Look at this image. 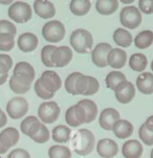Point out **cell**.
Wrapping results in <instances>:
<instances>
[{
    "label": "cell",
    "mask_w": 153,
    "mask_h": 158,
    "mask_svg": "<svg viewBox=\"0 0 153 158\" xmlns=\"http://www.w3.org/2000/svg\"><path fill=\"white\" fill-rule=\"evenodd\" d=\"M134 44L139 49L148 48L153 44V31H141L134 39Z\"/></svg>",
    "instance_id": "cell-29"
},
{
    "label": "cell",
    "mask_w": 153,
    "mask_h": 158,
    "mask_svg": "<svg viewBox=\"0 0 153 158\" xmlns=\"http://www.w3.org/2000/svg\"><path fill=\"white\" fill-rule=\"evenodd\" d=\"M96 152L103 158H112L119 153V146L112 139L104 138L96 144Z\"/></svg>",
    "instance_id": "cell-14"
},
{
    "label": "cell",
    "mask_w": 153,
    "mask_h": 158,
    "mask_svg": "<svg viewBox=\"0 0 153 158\" xmlns=\"http://www.w3.org/2000/svg\"><path fill=\"white\" fill-rule=\"evenodd\" d=\"M122 152L125 158H139L143 154V146L135 139H130L123 144Z\"/></svg>",
    "instance_id": "cell-19"
},
{
    "label": "cell",
    "mask_w": 153,
    "mask_h": 158,
    "mask_svg": "<svg viewBox=\"0 0 153 158\" xmlns=\"http://www.w3.org/2000/svg\"><path fill=\"white\" fill-rule=\"evenodd\" d=\"M72 59V52L68 46L57 47L52 56L53 67H64L70 63Z\"/></svg>",
    "instance_id": "cell-13"
},
{
    "label": "cell",
    "mask_w": 153,
    "mask_h": 158,
    "mask_svg": "<svg viewBox=\"0 0 153 158\" xmlns=\"http://www.w3.org/2000/svg\"><path fill=\"white\" fill-rule=\"evenodd\" d=\"M49 158H71V152L67 147L56 144L48 150Z\"/></svg>",
    "instance_id": "cell-32"
},
{
    "label": "cell",
    "mask_w": 153,
    "mask_h": 158,
    "mask_svg": "<svg viewBox=\"0 0 153 158\" xmlns=\"http://www.w3.org/2000/svg\"><path fill=\"white\" fill-rule=\"evenodd\" d=\"M37 122H39V119L37 118L36 116H33V115H32V116H28L26 118H24L22 120V123H21V131H22L25 135H28L29 128Z\"/></svg>",
    "instance_id": "cell-41"
},
{
    "label": "cell",
    "mask_w": 153,
    "mask_h": 158,
    "mask_svg": "<svg viewBox=\"0 0 153 158\" xmlns=\"http://www.w3.org/2000/svg\"><path fill=\"white\" fill-rule=\"evenodd\" d=\"M57 46L55 45H46L42 48L41 50V61L46 67H53V64L52 62V56Z\"/></svg>",
    "instance_id": "cell-34"
},
{
    "label": "cell",
    "mask_w": 153,
    "mask_h": 158,
    "mask_svg": "<svg viewBox=\"0 0 153 158\" xmlns=\"http://www.w3.org/2000/svg\"><path fill=\"white\" fill-rule=\"evenodd\" d=\"M121 1H122L124 4H130L133 2V0H121Z\"/></svg>",
    "instance_id": "cell-52"
},
{
    "label": "cell",
    "mask_w": 153,
    "mask_h": 158,
    "mask_svg": "<svg viewBox=\"0 0 153 158\" xmlns=\"http://www.w3.org/2000/svg\"><path fill=\"white\" fill-rule=\"evenodd\" d=\"M113 40L119 46L128 47L132 43V36L126 28H117L113 34Z\"/></svg>",
    "instance_id": "cell-26"
},
{
    "label": "cell",
    "mask_w": 153,
    "mask_h": 158,
    "mask_svg": "<svg viewBox=\"0 0 153 158\" xmlns=\"http://www.w3.org/2000/svg\"><path fill=\"white\" fill-rule=\"evenodd\" d=\"M114 135L117 138L126 139L130 137L133 133V126L130 122L125 119H120L114 124L113 128H112Z\"/></svg>",
    "instance_id": "cell-21"
},
{
    "label": "cell",
    "mask_w": 153,
    "mask_h": 158,
    "mask_svg": "<svg viewBox=\"0 0 153 158\" xmlns=\"http://www.w3.org/2000/svg\"><path fill=\"white\" fill-rule=\"evenodd\" d=\"M13 77H14L18 83L23 85V86H31L32 83L34 81V79H32V77L24 76V74H20V73H14L13 74Z\"/></svg>",
    "instance_id": "cell-43"
},
{
    "label": "cell",
    "mask_w": 153,
    "mask_h": 158,
    "mask_svg": "<svg viewBox=\"0 0 153 158\" xmlns=\"http://www.w3.org/2000/svg\"><path fill=\"white\" fill-rule=\"evenodd\" d=\"M7 77H9V74H1L0 73V85L4 84V83L6 82Z\"/></svg>",
    "instance_id": "cell-49"
},
{
    "label": "cell",
    "mask_w": 153,
    "mask_h": 158,
    "mask_svg": "<svg viewBox=\"0 0 153 158\" xmlns=\"http://www.w3.org/2000/svg\"><path fill=\"white\" fill-rule=\"evenodd\" d=\"M138 10L147 15L153 14V0H141L138 2Z\"/></svg>",
    "instance_id": "cell-42"
},
{
    "label": "cell",
    "mask_w": 153,
    "mask_h": 158,
    "mask_svg": "<svg viewBox=\"0 0 153 158\" xmlns=\"http://www.w3.org/2000/svg\"><path fill=\"white\" fill-rule=\"evenodd\" d=\"M70 133H71V131L68 127H66V126H64V125H59L53 130L52 137L53 139V141H56V143H64L69 140V138H70Z\"/></svg>",
    "instance_id": "cell-28"
},
{
    "label": "cell",
    "mask_w": 153,
    "mask_h": 158,
    "mask_svg": "<svg viewBox=\"0 0 153 158\" xmlns=\"http://www.w3.org/2000/svg\"><path fill=\"white\" fill-rule=\"evenodd\" d=\"M9 71H10V69L7 68V66L4 65V64L0 61V73L1 74H9Z\"/></svg>",
    "instance_id": "cell-48"
},
{
    "label": "cell",
    "mask_w": 153,
    "mask_h": 158,
    "mask_svg": "<svg viewBox=\"0 0 153 158\" xmlns=\"http://www.w3.org/2000/svg\"><path fill=\"white\" fill-rule=\"evenodd\" d=\"M120 20L123 26L130 29H135L142 23V13L138 7L127 5L121 10Z\"/></svg>",
    "instance_id": "cell-5"
},
{
    "label": "cell",
    "mask_w": 153,
    "mask_h": 158,
    "mask_svg": "<svg viewBox=\"0 0 153 158\" xmlns=\"http://www.w3.org/2000/svg\"><path fill=\"white\" fill-rule=\"evenodd\" d=\"M127 62V53L120 48H112L108 56V65L110 67L120 69L125 66Z\"/></svg>",
    "instance_id": "cell-20"
},
{
    "label": "cell",
    "mask_w": 153,
    "mask_h": 158,
    "mask_svg": "<svg viewBox=\"0 0 153 158\" xmlns=\"http://www.w3.org/2000/svg\"><path fill=\"white\" fill-rule=\"evenodd\" d=\"M35 13L43 19H49L53 18L56 14V9L53 2L43 1V0H37L34 2Z\"/></svg>",
    "instance_id": "cell-18"
},
{
    "label": "cell",
    "mask_w": 153,
    "mask_h": 158,
    "mask_svg": "<svg viewBox=\"0 0 153 158\" xmlns=\"http://www.w3.org/2000/svg\"><path fill=\"white\" fill-rule=\"evenodd\" d=\"M38 38L33 33H24L18 38V47L23 52H31L38 46Z\"/></svg>",
    "instance_id": "cell-17"
},
{
    "label": "cell",
    "mask_w": 153,
    "mask_h": 158,
    "mask_svg": "<svg viewBox=\"0 0 153 158\" xmlns=\"http://www.w3.org/2000/svg\"><path fill=\"white\" fill-rule=\"evenodd\" d=\"M78 105L81 106L86 114V124L93 122L98 115V106L95 102L90 100H82L78 103Z\"/></svg>",
    "instance_id": "cell-25"
},
{
    "label": "cell",
    "mask_w": 153,
    "mask_h": 158,
    "mask_svg": "<svg viewBox=\"0 0 153 158\" xmlns=\"http://www.w3.org/2000/svg\"><path fill=\"white\" fill-rule=\"evenodd\" d=\"M33 16V10L31 5L23 1H16L9 9V17L15 22L25 23Z\"/></svg>",
    "instance_id": "cell-4"
},
{
    "label": "cell",
    "mask_w": 153,
    "mask_h": 158,
    "mask_svg": "<svg viewBox=\"0 0 153 158\" xmlns=\"http://www.w3.org/2000/svg\"><path fill=\"white\" fill-rule=\"evenodd\" d=\"M28 136L31 137L35 143H44L49 139L50 134L47 127H45L42 123L37 122L29 128L28 130Z\"/></svg>",
    "instance_id": "cell-16"
},
{
    "label": "cell",
    "mask_w": 153,
    "mask_h": 158,
    "mask_svg": "<svg viewBox=\"0 0 153 158\" xmlns=\"http://www.w3.org/2000/svg\"><path fill=\"white\" fill-rule=\"evenodd\" d=\"M121 119L119 111H117L113 108H106L101 112L99 123L102 129L110 131L112 130L113 126L117 120Z\"/></svg>",
    "instance_id": "cell-15"
},
{
    "label": "cell",
    "mask_w": 153,
    "mask_h": 158,
    "mask_svg": "<svg viewBox=\"0 0 153 158\" xmlns=\"http://www.w3.org/2000/svg\"><path fill=\"white\" fill-rule=\"evenodd\" d=\"M7 150H9V149L5 148L4 144L2 143V141L0 140V154H4L5 152H7Z\"/></svg>",
    "instance_id": "cell-50"
},
{
    "label": "cell",
    "mask_w": 153,
    "mask_h": 158,
    "mask_svg": "<svg viewBox=\"0 0 153 158\" xmlns=\"http://www.w3.org/2000/svg\"><path fill=\"white\" fill-rule=\"evenodd\" d=\"M150 156H151V158H153V149H152V151H151V155H150Z\"/></svg>",
    "instance_id": "cell-53"
},
{
    "label": "cell",
    "mask_w": 153,
    "mask_h": 158,
    "mask_svg": "<svg viewBox=\"0 0 153 158\" xmlns=\"http://www.w3.org/2000/svg\"><path fill=\"white\" fill-rule=\"evenodd\" d=\"M136 87L144 94L153 93V74L150 72H144L136 79Z\"/></svg>",
    "instance_id": "cell-22"
},
{
    "label": "cell",
    "mask_w": 153,
    "mask_h": 158,
    "mask_svg": "<svg viewBox=\"0 0 153 158\" xmlns=\"http://www.w3.org/2000/svg\"><path fill=\"white\" fill-rule=\"evenodd\" d=\"M145 126H146L147 129H148L149 131L153 132V115H152V116H150L149 118L146 120V123H145Z\"/></svg>",
    "instance_id": "cell-47"
},
{
    "label": "cell",
    "mask_w": 153,
    "mask_h": 158,
    "mask_svg": "<svg viewBox=\"0 0 153 158\" xmlns=\"http://www.w3.org/2000/svg\"><path fill=\"white\" fill-rule=\"evenodd\" d=\"M0 61H1L4 65H6L9 69L12 68L13 60H12V58H11L9 55H6V53H1V55H0Z\"/></svg>",
    "instance_id": "cell-45"
},
{
    "label": "cell",
    "mask_w": 153,
    "mask_h": 158,
    "mask_svg": "<svg viewBox=\"0 0 153 158\" xmlns=\"http://www.w3.org/2000/svg\"><path fill=\"white\" fill-rule=\"evenodd\" d=\"M20 138L19 132L16 128L10 127L6 128L0 133V140L2 141V143L4 144L5 148L10 149L12 147H14L16 143H18Z\"/></svg>",
    "instance_id": "cell-23"
},
{
    "label": "cell",
    "mask_w": 153,
    "mask_h": 158,
    "mask_svg": "<svg viewBox=\"0 0 153 158\" xmlns=\"http://www.w3.org/2000/svg\"><path fill=\"white\" fill-rule=\"evenodd\" d=\"M35 92H36V94L38 95L40 98H42V100H50V98H53V95H55V93L48 91L46 88L41 84L40 80L36 81V83H35Z\"/></svg>",
    "instance_id": "cell-37"
},
{
    "label": "cell",
    "mask_w": 153,
    "mask_h": 158,
    "mask_svg": "<svg viewBox=\"0 0 153 158\" xmlns=\"http://www.w3.org/2000/svg\"><path fill=\"white\" fill-rule=\"evenodd\" d=\"M115 98L122 104H128L135 96V87L131 82L125 81L114 90Z\"/></svg>",
    "instance_id": "cell-12"
},
{
    "label": "cell",
    "mask_w": 153,
    "mask_h": 158,
    "mask_svg": "<svg viewBox=\"0 0 153 158\" xmlns=\"http://www.w3.org/2000/svg\"><path fill=\"white\" fill-rule=\"evenodd\" d=\"M17 33V28L14 25V23L10 22L9 20H0V35H12L15 37Z\"/></svg>",
    "instance_id": "cell-39"
},
{
    "label": "cell",
    "mask_w": 153,
    "mask_h": 158,
    "mask_svg": "<svg viewBox=\"0 0 153 158\" xmlns=\"http://www.w3.org/2000/svg\"><path fill=\"white\" fill-rule=\"evenodd\" d=\"M28 103L23 98H13L6 105V112L11 118L19 119L28 113Z\"/></svg>",
    "instance_id": "cell-7"
},
{
    "label": "cell",
    "mask_w": 153,
    "mask_h": 158,
    "mask_svg": "<svg viewBox=\"0 0 153 158\" xmlns=\"http://www.w3.org/2000/svg\"><path fill=\"white\" fill-rule=\"evenodd\" d=\"M96 138L92 132L88 129H80L72 138V148L80 156L89 155L93 150Z\"/></svg>",
    "instance_id": "cell-1"
},
{
    "label": "cell",
    "mask_w": 153,
    "mask_h": 158,
    "mask_svg": "<svg viewBox=\"0 0 153 158\" xmlns=\"http://www.w3.org/2000/svg\"><path fill=\"white\" fill-rule=\"evenodd\" d=\"M10 87L13 92L18 93V94H24L31 89V86H23V85H21L20 83L16 81L13 77L10 79Z\"/></svg>",
    "instance_id": "cell-40"
},
{
    "label": "cell",
    "mask_w": 153,
    "mask_h": 158,
    "mask_svg": "<svg viewBox=\"0 0 153 158\" xmlns=\"http://www.w3.org/2000/svg\"><path fill=\"white\" fill-rule=\"evenodd\" d=\"M40 82L48 91L55 93L62 86V81L59 74L53 70H46L41 74Z\"/></svg>",
    "instance_id": "cell-11"
},
{
    "label": "cell",
    "mask_w": 153,
    "mask_h": 158,
    "mask_svg": "<svg viewBox=\"0 0 153 158\" xmlns=\"http://www.w3.org/2000/svg\"><path fill=\"white\" fill-rule=\"evenodd\" d=\"M119 1L117 0H99L96 3V9L102 15H111L117 12Z\"/></svg>",
    "instance_id": "cell-24"
},
{
    "label": "cell",
    "mask_w": 153,
    "mask_h": 158,
    "mask_svg": "<svg viewBox=\"0 0 153 158\" xmlns=\"http://www.w3.org/2000/svg\"><path fill=\"white\" fill-rule=\"evenodd\" d=\"M42 36L50 43H58L65 36V27L59 20H52L45 23L42 28Z\"/></svg>",
    "instance_id": "cell-3"
},
{
    "label": "cell",
    "mask_w": 153,
    "mask_h": 158,
    "mask_svg": "<svg viewBox=\"0 0 153 158\" xmlns=\"http://www.w3.org/2000/svg\"><path fill=\"white\" fill-rule=\"evenodd\" d=\"M7 158H31V155L23 149H15L9 154Z\"/></svg>",
    "instance_id": "cell-44"
},
{
    "label": "cell",
    "mask_w": 153,
    "mask_h": 158,
    "mask_svg": "<svg viewBox=\"0 0 153 158\" xmlns=\"http://www.w3.org/2000/svg\"><path fill=\"white\" fill-rule=\"evenodd\" d=\"M91 3L88 0H72L69 4L71 13L77 16H84L89 12Z\"/></svg>",
    "instance_id": "cell-30"
},
{
    "label": "cell",
    "mask_w": 153,
    "mask_h": 158,
    "mask_svg": "<svg viewBox=\"0 0 153 158\" xmlns=\"http://www.w3.org/2000/svg\"><path fill=\"white\" fill-rule=\"evenodd\" d=\"M151 69H152V71H153V61L151 62Z\"/></svg>",
    "instance_id": "cell-54"
},
{
    "label": "cell",
    "mask_w": 153,
    "mask_h": 158,
    "mask_svg": "<svg viewBox=\"0 0 153 158\" xmlns=\"http://www.w3.org/2000/svg\"><path fill=\"white\" fill-rule=\"evenodd\" d=\"M70 44L72 48L79 53H87L93 45V38L91 34L84 28H79L72 31L70 36Z\"/></svg>",
    "instance_id": "cell-2"
},
{
    "label": "cell",
    "mask_w": 153,
    "mask_h": 158,
    "mask_svg": "<svg viewBox=\"0 0 153 158\" xmlns=\"http://www.w3.org/2000/svg\"><path fill=\"white\" fill-rule=\"evenodd\" d=\"M7 123V117H6V114L4 113L3 111L0 109V128L4 127Z\"/></svg>",
    "instance_id": "cell-46"
},
{
    "label": "cell",
    "mask_w": 153,
    "mask_h": 158,
    "mask_svg": "<svg viewBox=\"0 0 153 158\" xmlns=\"http://www.w3.org/2000/svg\"><path fill=\"white\" fill-rule=\"evenodd\" d=\"M0 4H3V5L11 4L12 5V1H11V0H0Z\"/></svg>",
    "instance_id": "cell-51"
},
{
    "label": "cell",
    "mask_w": 153,
    "mask_h": 158,
    "mask_svg": "<svg viewBox=\"0 0 153 158\" xmlns=\"http://www.w3.org/2000/svg\"><path fill=\"white\" fill-rule=\"evenodd\" d=\"M65 120L69 127H79L86 123V114L81 106H71L65 113Z\"/></svg>",
    "instance_id": "cell-10"
},
{
    "label": "cell",
    "mask_w": 153,
    "mask_h": 158,
    "mask_svg": "<svg viewBox=\"0 0 153 158\" xmlns=\"http://www.w3.org/2000/svg\"><path fill=\"white\" fill-rule=\"evenodd\" d=\"M15 37L12 35H0V50L1 52H10L15 45Z\"/></svg>",
    "instance_id": "cell-36"
},
{
    "label": "cell",
    "mask_w": 153,
    "mask_h": 158,
    "mask_svg": "<svg viewBox=\"0 0 153 158\" xmlns=\"http://www.w3.org/2000/svg\"><path fill=\"white\" fill-rule=\"evenodd\" d=\"M112 47L109 43H99L91 52V60L98 67H106L108 65V56Z\"/></svg>",
    "instance_id": "cell-9"
},
{
    "label": "cell",
    "mask_w": 153,
    "mask_h": 158,
    "mask_svg": "<svg viewBox=\"0 0 153 158\" xmlns=\"http://www.w3.org/2000/svg\"><path fill=\"white\" fill-rule=\"evenodd\" d=\"M14 73H20L28 76L32 79H35V69L33 66L28 62H19L16 64Z\"/></svg>",
    "instance_id": "cell-35"
},
{
    "label": "cell",
    "mask_w": 153,
    "mask_h": 158,
    "mask_svg": "<svg viewBox=\"0 0 153 158\" xmlns=\"http://www.w3.org/2000/svg\"><path fill=\"white\" fill-rule=\"evenodd\" d=\"M147 64H148V60H147L146 56L143 55V53H134V55L131 56L129 60L130 68L134 71H143L147 67Z\"/></svg>",
    "instance_id": "cell-31"
},
{
    "label": "cell",
    "mask_w": 153,
    "mask_h": 158,
    "mask_svg": "<svg viewBox=\"0 0 153 158\" xmlns=\"http://www.w3.org/2000/svg\"><path fill=\"white\" fill-rule=\"evenodd\" d=\"M83 76L81 72H72L65 80V89L68 93L77 95V83L78 80Z\"/></svg>",
    "instance_id": "cell-33"
},
{
    "label": "cell",
    "mask_w": 153,
    "mask_h": 158,
    "mask_svg": "<svg viewBox=\"0 0 153 158\" xmlns=\"http://www.w3.org/2000/svg\"><path fill=\"white\" fill-rule=\"evenodd\" d=\"M106 85H107V88L110 90H115L117 88L119 85L122 84L123 82L127 81L126 80V77L123 72L121 71H117V70H114V71H111L107 74L106 77Z\"/></svg>",
    "instance_id": "cell-27"
},
{
    "label": "cell",
    "mask_w": 153,
    "mask_h": 158,
    "mask_svg": "<svg viewBox=\"0 0 153 158\" xmlns=\"http://www.w3.org/2000/svg\"><path fill=\"white\" fill-rule=\"evenodd\" d=\"M138 135H139L141 140L143 141L145 144H147V146H152L153 144V132L147 129L145 124L142 125L141 128H139Z\"/></svg>",
    "instance_id": "cell-38"
},
{
    "label": "cell",
    "mask_w": 153,
    "mask_h": 158,
    "mask_svg": "<svg viewBox=\"0 0 153 158\" xmlns=\"http://www.w3.org/2000/svg\"><path fill=\"white\" fill-rule=\"evenodd\" d=\"M100 84L99 81L93 77L83 76L78 80L77 83V94L92 95L99 91Z\"/></svg>",
    "instance_id": "cell-8"
},
{
    "label": "cell",
    "mask_w": 153,
    "mask_h": 158,
    "mask_svg": "<svg viewBox=\"0 0 153 158\" xmlns=\"http://www.w3.org/2000/svg\"><path fill=\"white\" fill-rule=\"evenodd\" d=\"M60 107L56 102H44L38 109V116L44 124H53L60 115Z\"/></svg>",
    "instance_id": "cell-6"
}]
</instances>
